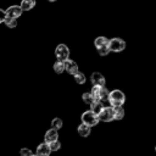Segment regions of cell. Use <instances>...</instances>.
I'll list each match as a JSON object with an SVG mask.
<instances>
[{
    "label": "cell",
    "instance_id": "obj_3",
    "mask_svg": "<svg viewBox=\"0 0 156 156\" xmlns=\"http://www.w3.org/2000/svg\"><path fill=\"white\" fill-rule=\"evenodd\" d=\"M91 94L95 96L96 100H108L110 99V93L107 91V89L105 87H100V85H93L91 89Z\"/></svg>",
    "mask_w": 156,
    "mask_h": 156
},
{
    "label": "cell",
    "instance_id": "obj_18",
    "mask_svg": "<svg viewBox=\"0 0 156 156\" xmlns=\"http://www.w3.org/2000/svg\"><path fill=\"white\" fill-rule=\"evenodd\" d=\"M2 23H4L6 27H9V28H15V27L17 26V21H16V18H13V17H9V16L2 21Z\"/></svg>",
    "mask_w": 156,
    "mask_h": 156
},
{
    "label": "cell",
    "instance_id": "obj_13",
    "mask_svg": "<svg viewBox=\"0 0 156 156\" xmlns=\"http://www.w3.org/2000/svg\"><path fill=\"white\" fill-rule=\"evenodd\" d=\"M94 44H95V48L99 49V48H102V46L108 45V44H110V40H108L107 38H105V37H98V38L95 39Z\"/></svg>",
    "mask_w": 156,
    "mask_h": 156
},
{
    "label": "cell",
    "instance_id": "obj_9",
    "mask_svg": "<svg viewBox=\"0 0 156 156\" xmlns=\"http://www.w3.org/2000/svg\"><path fill=\"white\" fill-rule=\"evenodd\" d=\"M65 68H66V71H67L69 74H72V76H74L77 72H79V71H78V65H77L74 61L69 60V58L65 61Z\"/></svg>",
    "mask_w": 156,
    "mask_h": 156
},
{
    "label": "cell",
    "instance_id": "obj_22",
    "mask_svg": "<svg viewBox=\"0 0 156 156\" xmlns=\"http://www.w3.org/2000/svg\"><path fill=\"white\" fill-rule=\"evenodd\" d=\"M110 51H111V50H110V46H108V45H106V46H102V48H99V49H98V52H99V55H101V56L107 55Z\"/></svg>",
    "mask_w": 156,
    "mask_h": 156
},
{
    "label": "cell",
    "instance_id": "obj_16",
    "mask_svg": "<svg viewBox=\"0 0 156 156\" xmlns=\"http://www.w3.org/2000/svg\"><path fill=\"white\" fill-rule=\"evenodd\" d=\"M104 107H105V106H104V104H102L100 100H96V101H95V102H94V104L90 106L91 111H94L96 115H99V113H100V112L104 110Z\"/></svg>",
    "mask_w": 156,
    "mask_h": 156
},
{
    "label": "cell",
    "instance_id": "obj_24",
    "mask_svg": "<svg viewBox=\"0 0 156 156\" xmlns=\"http://www.w3.org/2000/svg\"><path fill=\"white\" fill-rule=\"evenodd\" d=\"M20 155H21V156H32V155H33V152H32V150H30V149L23 147V149H21V150H20Z\"/></svg>",
    "mask_w": 156,
    "mask_h": 156
},
{
    "label": "cell",
    "instance_id": "obj_14",
    "mask_svg": "<svg viewBox=\"0 0 156 156\" xmlns=\"http://www.w3.org/2000/svg\"><path fill=\"white\" fill-rule=\"evenodd\" d=\"M20 6L22 7L23 11H29L35 6V0H22Z\"/></svg>",
    "mask_w": 156,
    "mask_h": 156
},
{
    "label": "cell",
    "instance_id": "obj_11",
    "mask_svg": "<svg viewBox=\"0 0 156 156\" xmlns=\"http://www.w3.org/2000/svg\"><path fill=\"white\" fill-rule=\"evenodd\" d=\"M57 138H58V134H57V129H55V128L49 129V130L45 133V135H44L45 141L49 143V144L52 143V141H55V140H57Z\"/></svg>",
    "mask_w": 156,
    "mask_h": 156
},
{
    "label": "cell",
    "instance_id": "obj_19",
    "mask_svg": "<svg viewBox=\"0 0 156 156\" xmlns=\"http://www.w3.org/2000/svg\"><path fill=\"white\" fill-rule=\"evenodd\" d=\"M115 110V119L117 121H121L123 117H124V110L122 106H117V107H113Z\"/></svg>",
    "mask_w": 156,
    "mask_h": 156
},
{
    "label": "cell",
    "instance_id": "obj_4",
    "mask_svg": "<svg viewBox=\"0 0 156 156\" xmlns=\"http://www.w3.org/2000/svg\"><path fill=\"white\" fill-rule=\"evenodd\" d=\"M55 55L57 60L60 61H66L69 58V49L65 44H58L55 49Z\"/></svg>",
    "mask_w": 156,
    "mask_h": 156
},
{
    "label": "cell",
    "instance_id": "obj_15",
    "mask_svg": "<svg viewBox=\"0 0 156 156\" xmlns=\"http://www.w3.org/2000/svg\"><path fill=\"white\" fill-rule=\"evenodd\" d=\"M82 99H83V101H84L87 105H89V106H91V105L96 101L95 96H94L91 93H84V94L82 95Z\"/></svg>",
    "mask_w": 156,
    "mask_h": 156
},
{
    "label": "cell",
    "instance_id": "obj_17",
    "mask_svg": "<svg viewBox=\"0 0 156 156\" xmlns=\"http://www.w3.org/2000/svg\"><path fill=\"white\" fill-rule=\"evenodd\" d=\"M54 71L56 72V73H62L63 71H66V68H65V61H60V60H57V62H55L54 63Z\"/></svg>",
    "mask_w": 156,
    "mask_h": 156
},
{
    "label": "cell",
    "instance_id": "obj_1",
    "mask_svg": "<svg viewBox=\"0 0 156 156\" xmlns=\"http://www.w3.org/2000/svg\"><path fill=\"white\" fill-rule=\"evenodd\" d=\"M110 100H111V106L117 107V106H122L124 104L126 96H124L123 91H121V90H112V91H110Z\"/></svg>",
    "mask_w": 156,
    "mask_h": 156
},
{
    "label": "cell",
    "instance_id": "obj_6",
    "mask_svg": "<svg viewBox=\"0 0 156 156\" xmlns=\"http://www.w3.org/2000/svg\"><path fill=\"white\" fill-rule=\"evenodd\" d=\"M99 118L101 122H111L115 119V110L112 106L104 107V110L99 113Z\"/></svg>",
    "mask_w": 156,
    "mask_h": 156
},
{
    "label": "cell",
    "instance_id": "obj_2",
    "mask_svg": "<svg viewBox=\"0 0 156 156\" xmlns=\"http://www.w3.org/2000/svg\"><path fill=\"white\" fill-rule=\"evenodd\" d=\"M82 122L90 127H94L100 122V118H99V115H96L94 111L90 110V111H85L82 115Z\"/></svg>",
    "mask_w": 156,
    "mask_h": 156
},
{
    "label": "cell",
    "instance_id": "obj_8",
    "mask_svg": "<svg viewBox=\"0 0 156 156\" xmlns=\"http://www.w3.org/2000/svg\"><path fill=\"white\" fill-rule=\"evenodd\" d=\"M22 7L21 6H17V5H12L10 6L9 9H6V13L9 17H13V18H18L21 15H22Z\"/></svg>",
    "mask_w": 156,
    "mask_h": 156
},
{
    "label": "cell",
    "instance_id": "obj_23",
    "mask_svg": "<svg viewBox=\"0 0 156 156\" xmlns=\"http://www.w3.org/2000/svg\"><path fill=\"white\" fill-rule=\"evenodd\" d=\"M50 147H51L52 151H58L60 147H61V143H60L58 140H55V141L50 143Z\"/></svg>",
    "mask_w": 156,
    "mask_h": 156
},
{
    "label": "cell",
    "instance_id": "obj_5",
    "mask_svg": "<svg viewBox=\"0 0 156 156\" xmlns=\"http://www.w3.org/2000/svg\"><path fill=\"white\" fill-rule=\"evenodd\" d=\"M108 46H110V50H111V51H113V52H121V51L124 50L126 43H124V40H122L121 38H112V39L110 40Z\"/></svg>",
    "mask_w": 156,
    "mask_h": 156
},
{
    "label": "cell",
    "instance_id": "obj_26",
    "mask_svg": "<svg viewBox=\"0 0 156 156\" xmlns=\"http://www.w3.org/2000/svg\"><path fill=\"white\" fill-rule=\"evenodd\" d=\"M48 1H56V0H48Z\"/></svg>",
    "mask_w": 156,
    "mask_h": 156
},
{
    "label": "cell",
    "instance_id": "obj_21",
    "mask_svg": "<svg viewBox=\"0 0 156 156\" xmlns=\"http://www.w3.org/2000/svg\"><path fill=\"white\" fill-rule=\"evenodd\" d=\"M73 77H74V80H76L78 84H84V83H85V76H84L82 72H77Z\"/></svg>",
    "mask_w": 156,
    "mask_h": 156
},
{
    "label": "cell",
    "instance_id": "obj_12",
    "mask_svg": "<svg viewBox=\"0 0 156 156\" xmlns=\"http://www.w3.org/2000/svg\"><path fill=\"white\" fill-rule=\"evenodd\" d=\"M78 134L80 136H83V138H87L90 134V126H88V124L82 122V124L78 126Z\"/></svg>",
    "mask_w": 156,
    "mask_h": 156
},
{
    "label": "cell",
    "instance_id": "obj_25",
    "mask_svg": "<svg viewBox=\"0 0 156 156\" xmlns=\"http://www.w3.org/2000/svg\"><path fill=\"white\" fill-rule=\"evenodd\" d=\"M32 156H40V155H38V154H37V155H34V154H33V155H32Z\"/></svg>",
    "mask_w": 156,
    "mask_h": 156
},
{
    "label": "cell",
    "instance_id": "obj_10",
    "mask_svg": "<svg viewBox=\"0 0 156 156\" xmlns=\"http://www.w3.org/2000/svg\"><path fill=\"white\" fill-rule=\"evenodd\" d=\"M91 83H93V85H100V87H105V78H104V76L101 74V73H99V72H94L93 74H91Z\"/></svg>",
    "mask_w": 156,
    "mask_h": 156
},
{
    "label": "cell",
    "instance_id": "obj_27",
    "mask_svg": "<svg viewBox=\"0 0 156 156\" xmlns=\"http://www.w3.org/2000/svg\"><path fill=\"white\" fill-rule=\"evenodd\" d=\"M155 151H156V146H155Z\"/></svg>",
    "mask_w": 156,
    "mask_h": 156
},
{
    "label": "cell",
    "instance_id": "obj_20",
    "mask_svg": "<svg viewBox=\"0 0 156 156\" xmlns=\"http://www.w3.org/2000/svg\"><path fill=\"white\" fill-rule=\"evenodd\" d=\"M62 126H63V122H62V119H60L58 117H56V118H54L52 119V122H51V127L52 128H55V129H61L62 128Z\"/></svg>",
    "mask_w": 156,
    "mask_h": 156
},
{
    "label": "cell",
    "instance_id": "obj_7",
    "mask_svg": "<svg viewBox=\"0 0 156 156\" xmlns=\"http://www.w3.org/2000/svg\"><path fill=\"white\" fill-rule=\"evenodd\" d=\"M51 151H52V150H51V147H50V144L46 143V141L39 144L38 147H37V154L40 155V156H50Z\"/></svg>",
    "mask_w": 156,
    "mask_h": 156
}]
</instances>
